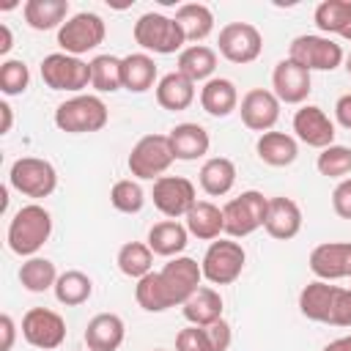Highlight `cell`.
<instances>
[{
	"mask_svg": "<svg viewBox=\"0 0 351 351\" xmlns=\"http://www.w3.org/2000/svg\"><path fill=\"white\" fill-rule=\"evenodd\" d=\"M206 332H208V340H211V348H214V351H228V348H230L233 329H230V324H228L225 318H219V321H214L211 326H206Z\"/></svg>",
	"mask_w": 351,
	"mask_h": 351,
	"instance_id": "46",
	"label": "cell"
},
{
	"mask_svg": "<svg viewBox=\"0 0 351 351\" xmlns=\"http://www.w3.org/2000/svg\"><path fill=\"white\" fill-rule=\"evenodd\" d=\"M22 16L33 30H60L69 19V0H27L22 5Z\"/></svg>",
	"mask_w": 351,
	"mask_h": 351,
	"instance_id": "32",
	"label": "cell"
},
{
	"mask_svg": "<svg viewBox=\"0 0 351 351\" xmlns=\"http://www.w3.org/2000/svg\"><path fill=\"white\" fill-rule=\"evenodd\" d=\"M307 266L315 274V280L332 282L351 277V241H324L313 247Z\"/></svg>",
	"mask_w": 351,
	"mask_h": 351,
	"instance_id": "18",
	"label": "cell"
},
{
	"mask_svg": "<svg viewBox=\"0 0 351 351\" xmlns=\"http://www.w3.org/2000/svg\"><path fill=\"white\" fill-rule=\"evenodd\" d=\"M110 203L121 214H137L145 206V192L137 178H121L110 189Z\"/></svg>",
	"mask_w": 351,
	"mask_h": 351,
	"instance_id": "40",
	"label": "cell"
},
{
	"mask_svg": "<svg viewBox=\"0 0 351 351\" xmlns=\"http://www.w3.org/2000/svg\"><path fill=\"white\" fill-rule=\"evenodd\" d=\"M239 115L241 123L252 132H271L274 123L280 121V99L266 90V88H252L241 96L239 101Z\"/></svg>",
	"mask_w": 351,
	"mask_h": 351,
	"instance_id": "16",
	"label": "cell"
},
{
	"mask_svg": "<svg viewBox=\"0 0 351 351\" xmlns=\"http://www.w3.org/2000/svg\"><path fill=\"white\" fill-rule=\"evenodd\" d=\"M8 186H14L25 197H49L58 186V170L49 159L19 156L8 170Z\"/></svg>",
	"mask_w": 351,
	"mask_h": 351,
	"instance_id": "9",
	"label": "cell"
},
{
	"mask_svg": "<svg viewBox=\"0 0 351 351\" xmlns=\"http://www.w3.org/2000/svg\"><path fill=\"white\" fill-rule=\"evenodd\" d=\"M315 167H318V173L321 176H326V178H346L348 173H351V148L348 145H329V148H324L321 154H318V159H315Z\"/></svg>",
	"mask_w": 351,
	"mask_h": 351,
	"instance_id": "41",
	"label": "cell"
},
{
	"mask_svg": "<svg viewBox=\"0 0 351 351\" xmlns=\"http://www.w3.org/2000/svg\"><path fill=\"white\" fill-rule=\"evenodd\" d=\"M126 337V324L118 313H96L85 326V346L88 351H118Z\"/></svg>",
	"mask_w": 351,
	"mask_h": 351,
	"instance_id": "20",
	"label": "cell"
},
{
	"mask_svg": "<svg viewBox=\"0 0 351 351\" xmlns=\"http://www.w3.org/2000/svg\"><path fill=\"white\" fill-rule=\"evenodd\" d=\"M293 132H296V140H302L304 145L310 148H329L335 145V121L315 104H302L296 112H293Z\"/></svg>",
	"mask_w": 351,
	"mask_h": 351,
	"instance_id": "17",
	"label": "cell"
},
{
	"mask_svg": "<svg viewBox=\"0 0 351 351\" xmlns=\"http://www.w3.org/2000/svg\"><path fill=\"white\" fill-rule=\"evenodd\" d=\"M351 19V0H324L315 5L313 22L321 30V36H340Z\"/></svg>",
	"mask_w": 351,
	"mask_h": 351,
	"instance_id": "38",
	"label": "cell"
},
{
	"mask_svg": "<svg viewBox=\"0 0 351 351\" xmlns=\"http://www.w3.org/2000/svg\"><path fill=\"white\" fill-rule=\"evenodd\" d=\"M11 47H14V36H11V27L3 22L0 25V55H8Z\"/></svg>",
	"mask_w": 351,
	"mask_h": 351,
	"instance_id": "50",
	"label": "cell"
},
{
	"mask_svg": "<svg viewBox=\"0 0 351 351\" xmlns=\"http://www.w3.org/2000/svg\"><path fill=\"white\" fill-rule=\"evenodd\" d=\"M217 47H219V55L225 60H230L236 66H247V63H252V60L261 58V52H263V36L250 22H228L219 30Z\"/></svg>",
	"mask_w": 351,
	"mask_h": 351,
	"instance_id": "11",
	"label": "cell"
},
{
	"mask_svg": "<svg viewBox=\"0 0 351 351\" xmlns=\"http://www.w3.org/2000/svg\"><path fill=\"white\" fill-rule=\"evenodd\" d=\"M30 88V69L25 60L8 58L0 63V90L3 96H22Z\"/></svg>",
	"mask_w": 351,
	"mask_h": 351,
	"instance_id": "42",
	"label": "cell"
},
{
	"mask_svg": "<svg viewBox=\"0 0 351 351\" xmlns=\"http://www.w3.org/2000/svg\"><path fill=\"white\" fill-rule=\"evenodd\" d=\"M340 285H332L326 280H313L307 282L302 291H299V313L310 321H318V324H326L329 321V313H332V302H335V293H337Z\"/></svg>",
	"mask_w": 351,
	"mask_h": 351,
	"instance_id": "28",
	"label": "cell"
},
{
	"mask_svg": "<svg viewBox=\"0 0 351 351\" xmlns=\"http://www.w3.org/2000/svg\"><path fill=\"white\" fill-rule=\"evenodd\" d=\"M159 274H162V282H165V288H167V293H170V299H173V307H176V304L181 307V304L200 288V282H203V269H200V263H197L195 258H189V255L170 258V261L159 269Z\"/></svg>",
	"mask_w": 351,
	"mask_h": 351,
	"instance_id": "15",
	"label": "cell"
},
{
	"mask_svg": "<svg viewBox=\"0 0 351 351\" xmlns=\"http://www.w3.org/2000/svg\"><path fill=\"white\" fill-rule=\"evenodd\" d=\"M58 269L49 258H41V255H33V258H25L22 266H19V282L25 291L30 293H44L49 288H55L58 282Z\"/></svg>",
	"mask_w": 351,
	"mask_h": 351,
	"instance_id": "34",
	"label": "cell"
},
{
	"mask_svg": "<svg viewBox=\"0 0 351 351\" xmlns=\"http://www.w3.org/2000/svg\"><path fill=\"white\" fill-rule=\"evenodd\" d=\"M176 351H214L206 326H195V324L184 326L176 335Z\"/></svg>",
	"mask_w": 351,
	"mask_h": 351,
	"instance_id": "43",
	"label": "cell"
},
{
	"mask_svg": "<svg viewBox=\"0 0 351 351\" xmlns=\"http://www.w3.org/2000/svg\"><path fill=\"white\" fill-rule=\"evenodd\" d=\"M115 263H118L123 277L140 280V277L154 271V252L145 241H126V244H121V250L115 255Z\"/></svg>",
	"mask_w": 351,
	"mask_h": 351,
	"instance_id": "35",
	"label": "cell"
},
{
	"mask_svg": "<svg viewBox=\"0 0 351 351\" xmlns=\"http://www.w3.org/2000/svg\"><path fill=\"white\" fill-rule=\"evenodd\" d=\"M340 38H343V41H351V19H348V25H346V30L340 33Z\"/></svg>",
	"mask_w": 351,
	"mask_h": 351,
	"instance_id": "52",
	"label": "cell"
},
{
	"mask_svg": "<svg viewBox=\"0 0 351 351\" xmlns=\"http://www.w3.org/2000/svg\"><path fill=\"white\" fill-rule=\"evenodd\" d=\"M134 299H137V304L145 313H165L167 307H173V299H170V293H167L159 271H151V274H145V277L137 280Z\"/></svg>",
	"mask_w": 351,
	"mask_h": 351,
	"instance_id": "37",
	"label": "cell"
},
{
	"mask_svg": "<svg viewBox=\"0 0 351 351\" xmlns=\"http://www.w3.org/2000/svg\"><path fill=\"white\" fill-rule=\"evenodd\" d=\"M52 236V214L41 203L22 206L11 219L5 230L8 250L19 258H33Z\"/></svg>",
	"mask_w": 351,
	"mask_h": 351,
	"instance_id": "1",
	"label": "cell"
},
{
	"mask_svg": "<svg viewBox=\"0 0 351 351\" xmlns=\"http://www.w3.org/2000/svg\"><path fill=\"white\" fill-rule=\"evenodd\" d=\"M55 299L60 302V304H66V307H80V304H85L88 299H90V293H93V280L85 274V271H80V269H69V271H63L60 277H58V282H55Z\"/></svg>",
	"mask_w": 351,
	"mask_h": 351,
	"instance_id": "36",
	"label": "cell"
},
{
	"mask_svg": "<svg viewBox=\"0 0 351 351\" xmlns=\"http://www.w3.org/2000/svg\"><path fill=\"white\" fill-rule=\"evenodd\" d=\"M41 80L52 90H69L77 96L90 85V60L66 52H52L41 60Z\"/></svg>",
	"mask_w": 351,
	"mask_h": 351,
	"instance_id": "10",
	"label": "cell"
},
{
	"mask_svg": "<svg viewBox=\"0 0 351 351\" xmlns=\"http://www.w3.org/2000/svg\"><path fill=\"white\" fill-rule=\"evenodd\" d=\"M0 332H3V343H0V351H11L14 348V337H16V324L8 313L0 315Z\"/></svg>",
	"mask_w": 351,
	"mask_h": 351,
	"instance_id": "47",
	"label": "cell"
},
{
	"mask_svg": "<svg viewBox=\"0 0 351 351\" xmlns=\"http://www.w3.org/2000/svg\"><path fill=\"white\" fill-rule=\"evenodd\" d=\"M263 230L277 241H288V239L299 236V230H302V208H299V203L285 197V195L269 197Z\"/></svg>",
	"mask_w": 351,
	"mask_h": 351,
	"instance_id": "19",
	"label": "cell"
},
{
	"mask_svg": "<svg viewBox=\"0 0 351 351\" xmlns=\"http://www.w3.org/2000/svg\"><path fill=\"white\" fill-rule=\"evenodd\" d=\"M107 121H110V110L101 101V96L93 93H77L55 107V126L66 134L101 132Z\"/></svg>",
	"mask_w": 351,
	"mask_h": 351,
	"instance_id": "2",
	"label": "cell"
},
{
	"mask_svg": "<svg viewBox=\"0 0 351 351\" xmlns=\"http://www.w3.org/2000/svg\"><path fill=\"white\" fill-rule=\"evenodd\" d=\"M173 162L176 156H173L167 134H143L132 145L126 167L137 181H156L170 170Z\"/></svg>",
	"mask_w": 351,
	"mask_h": 351,
	"instance_id": "4",
	"label": "cell"
},
{
	"mask_svg": "<svg viewBox=\"0 0 351 351\" xmlns=\"http://www.w3.org/2000/svg\"><path fill=\"white\" fill-rule=\"evenodd\" d=\"M313 90V77L304 66H299L291 58L277 60L271 71V93L280 99V104H304Z\"/></svg>",
	"mask_w": 351,
	"mask_h": 351,
	"instance_id": "14",
	"label": "cell"
},
{
	"mask_svg": "<svg viewBox=\"0 0 351 351\" xmlns=\"http://www.w3.org/2000/svg\"><path fill=\"white\" fill-rule=\"evenodd\" d=\"M346 71H348V74H351V52H348V55H346Z\"/></svg>",
	"mask_w": 351,
	"mask_h": 351,
	"instance_id": "54",
	"label": "cell"
},
{
	"mask_svg": "<svg viewBox=\"0 0 351 351\" xmlns=\"http://www.w3.org/2000/svg\"><path fill=\"white\" fill-rule=\"evenodd\" d=\"M151 351H165V348H151Z\"/></svg>",
	"mask_w": 351,
	"mask_h": 351,
	"instance_id": "55",
	"label": "cell"
},
{
	"mask_svg": "<svg viewBox=\"0 0 351 351\" xmlns=\"http://www.w3.org/2000/svg\"><path fill=\"white\" fill-rule=\"evenodd\" d=\"M332 208L340 219H351V178H343L332 192Z\"/></svg>",
	"mask_w": 351,
	"mask_h": 351,
	"instance_id": "45",
	"label": "cell"
},
{
	"mask_svg": "<svg viewBox=\"0 0 351 351\" xmlns=\"http://www.w3.org/2000/svg\"><path fill=\"white\" fill-rule=\"evenodd\" d=\"M173 19L181 25V30L186 36V44H200L214 30V14L203 3H184V5H178Z\"/></svg>",
	"mask_w": 351,
	"mask_h": 351,
	"instance_id": "33",
	"label": "cell"
},
{
	"mask_svg": "<svg viewBox=\"0 0 351 351\" xmlns=\"http://www.w3.org/2000/svg\"><path fill=\"white\" fill-rule=\"evenodd\" d=\"M288 58L296 60L299 66H304L310 74L313 71H335L346 55H343V47L329 38V36H321V33H304V36H296L291 44H288Z\"/></svg>",
	"mask_w": 351,
	"mask_h": 351,
	"instance_id": "8",
	"label": "cell"
},
{
	"mask_svg": "<svg viewBox=\"0 0 351 351\" xmlns=\"http://www.w3.org/2000/svg\"><path fill=\"white\" fill-rule=\"evenodd\" d=\"M154 93H156V104H159L162 110H170V112L186 110V107L195 101V96H197L195 82H192L189 77H184L181 71H167V74H162L159 82H156V88H154Z\"/></svg>",
	"mask_w": 351,
	"mask_h": 351,
	"instance_id": "22",
	"label": "cell"
},
{
	"mask_svg": "<svg viewBox=\"0 0 351 351\" xmlns=\"http://www.w3.org/2000/svg\"><path fill=\"white\" fill-rule=\"evenodd\" d=\"M326 324H332V326H351V288H337Z\"/></svg>",
	"mask_w": 351,
	"mask_h": 351,
	"instance_id": "44",
	"label": "cell"
},
{
	"mask_svg": "<svg viewBox=\"0 0 351 351\" xmlns=\"http://www.w3.org/2000/svg\"><path fill=\"white\" fill-rule=\"evenodd\" d=\"M151 197H154V206L159 214H165L167 219H178V217H186L189 208L197 203V192H195V184L184 176H162L154 181V189H151Z\"/></svg>",
	"mask_w": 351,
	"mask_h": 351,
	"instance_id": "13",
	"label": "cell"
},
{
	"mask_svg": "<svg viewBox=\"0 0 351 351\" xmlns=\"http://www.w3.org/2000/svg\"><path fill=\"white\" fill-rule=\"evenodd\" d=\"M214 69H217V52L211 47H206V44H186L178 52L176 71L189 77L195 85L197 82H208L214 77Z\"/></svg>",
	"mask_w": 351,
	"mask_h": 351,
	"instance_id": "30",
	"label": "cell"
},
{
	"mask_svg": "<svg viewBox=\"0 0 351 351\" xmlns=\"http://www.w3.org/2000/svg\"><path fill=\"white\" fill-rule=\"evenodd\" d=\"M132 36H134V44L143 47V52H154V55H176L186 44L181 25L173 16H165L159 11L143 14L134 22Z\"/></svg>",
	"mask_w": 351,
	"mask_h": 351,
	"instance_id": "3",
	"label": "cell"
},
{
	"mask_svg": "<svg viewBox=\"0 0 351 351\" xmlns=\"http://www.w3.org/2000/svg\"><path fill=\"white\" fill-rule=\"evenodd\" d=\"M244 263H247V252L236 239H217L203 252L200 261L203 280H208L211 285H230L241 277Z\"/></svg>",
	"mask_w": 351,
	"mask_h": 351,
	"instance_id": "7",
	"label": "cell"
},
{
	"mask_svg": "<svg viewBox=\"0 0 351 351\" xmlns=\"http://www.w3.org/2000/svg\"><path fill=\"white\" fill-rule=\"evenodd\" d=\"M167 140H170L173 156L181 159V162L203 159V156L208 154V145H211L208 132H206L200 123H192V121L176 123V126L167 132Z\"/></svg>",
	"mask_w": 351,
	"mask_h": 351,
	"instance_id": "21",
	"label": "cell"
},
{
	"mask_svg": "<svg viewBox=\"0 0 351 351\" xmlns=\"http://www.w3.org/2000/svg\"><path fill=\"white\" fill-rule=\"evenodd\" d=\"M90 88L99 93H115L123 88L121 80V58L115 55H96L90 60Z\"/></svg>",
	"mask_w": 351,
	"mask_h": 351,
	"instance_id": "39",
	"label": "cell"
},
{
	"mask_svg": "<svg viewBox=\"0 0 351 351\" xmlns=\"http://www.w3.org/2000/svg\"><path fill=\"white\" fill-rule=\"evenodd\" d=\"M321 351H346V348H343V343H340V340H332V343H326Z\"/></svg>",
	"mask_w": 351,
	"mask_h": 351,
	"instance_id": "51",
	"label": "cell"
},
{
	"mask_svg": "<svg viewBox=\"0 0 351 351\" xmlns=\"http://www.w3.org/2000/svg\"><path fill=\"white\" fill-rule=\"evenodd\" d=\"M200 107L211 118H228L233 110H239V90L233 80L228 77H211L200 88Z\"/></svg>",
	"mask_w": 351,
	"mask_h": 351,
	"instance_id": "26",
	"label": "cell"
},
{
	"mask_svg": "<svg viewBox=\"0 0 351 351\" xmlns=\"http://www.w3.org/2000/svg\"><path fill=\"white\" fill-rule=\"evenodd\" d=\"M184 225L189 230V236L200 239V241H217L225 233V217L222 208L214 206L211 200H197L189 214L184 217Z\"/></svg>",
	"mask_w": 351,
	"mask_h": 351,
	"instance_id": "24",
	"label": "cell"
},
{
	"mask_svg": "<svg viewBox=\"0 0 351 351\" xmlns=\"http://www.w3.org/2000/svg\"><path fill=\"white\" fill-rule=\"evenodd\" d=\"M340 343H343V348H346V351H351V335H346V337H340Z\"/></svg>",
	"mask_w": 351,
	"mask_h": 351,
	"instance_id": "53",
	"label": "cell"
},
{
	"mask_svg": "<svg viewBox=\"0 0 351 351\" xmlns=\"http://www.w3.org/2000/svg\"><path fill=\"white\" fill-rule=\"evenodd\" d=\"M255 154L269 167H288L299 156V143L293 134L285 132H263L255 143Z\"/></svg>",
	"mask_w": 351,
	"mask_h": 351,
	"instance_id": "27",
	"label": "cell"
},
{
	"mask_svg": "<svg viewBox=\"0 0 351 351\" xmlns=\"http://www.w3.org/2000/svg\"><path fill=\"white\" fill-rule=\"evenodd\" d=\"M266 208H269V197L263 192H258V189H247V192L230 197L222 206L228 239H244V236L255 233L258 228H263Z\"/></svg>",
	"mask_w": 351,
	"mask_h": 351,
	"instance_id": "5",
	"label": "cell"
},
{
	"mask_svg": "<svg viewBox=\"0 0 351 351\" xmlns=\"http://www.w3.org/2000/svg\"><path fill=\"white\" fill-rule=\"evenodd\" d=\"M121 80H123V90L129 93H145L156 88L159 71H156L154 58L148 52H132L121 58Z\"/></svg>",
	"mask_w": 351,
	"mask_h": 351,
	"instance_id": "23",
	"label": "cell"
},
{
	"mask_svg": "<svg viewBox=\"0 0 351 351\" xmlns=\"http://www.w3.org/2000/svg\"><path fill=\"white\" fill-rule=\"evenodd\" d=\"M0 115H3V123H0V134H8L11 126H14V110L8 101H0Z\"/></svg>",
	"mask_w": 351,
	"mask_h": 351,
	"instance_id": "49",
	"label": "cell"
},
{
	"mask_svg": "<svg viewBox=\"0 0 351 351\" xmlns=\"http://www.w3.org/2000/svg\"><path fill=\"white\" fill-rule=\"evenodd\" d=\"M145 244L151 247L154 255L178 258V255L186 250V244H189V230H186V225H181L178 219H162V222L151 225Z\"/></svg>",
	"mask_w": 351,
	"mask_h": 351,
	"instance_id": "25",
	"label": "cell"
},
{
	"mask_svg": "<svg viewBox=\"0 0 351 351\" xmlns=\"http://www.w3.org/2000/svg\"><path fill=\"white\" fill-rule=\"evenodd\" d=\"M335 118L343 129L351 132V93H343L337 101H335Z\"/></svg>",
	"mask_w": 351,
	"mask_h": 351,
	"instance_id": "48",
	"label": "cell"
},
{
	"mask_svg": "<svg viewBox=\"0 0 351 351\" xmlns=\"http://www.w3.org/2000/svg\"><path fill=\"white\" fill-rule=\"evenodd\" d=\"M197 181H200V189L211 197H222L233 189L236 184V165L233 159L228 156H211L200 165V173H197Z\"/></svg>",
	"mask_w": 351,
	"mask_h": 351,
	"instance_id": "31",
	"label": "cell"
},
{
	"mask_svg": "<svg viewBox=\"0 0 351 351\" xmlns=\"http://www.w3.org/2000/svg\"><path fill=\"white\" fill-rule=\"evenodd\" d=\"M181 313L189 324L195 326H211L214 321L222 318V296L217 288L211 285H200L184 304H181Z\"/></svg>",
	"mask_w": 351,
	"mask_h": 351,
	"instance_id": "29",
	"label": "cell"
},
{
	"mask_svg": "<svg viewBox=\"0 0 351 351\" xmlns=\"http://www.w3.org/2000/svg\"><path fill=\"white\" fill-rule=\"evenodd\" d=\"M22 337L41 351H55L66 340V321L49 307H30L22 315Z\"/></svg>",
	"mask_w": 351,
	"mask_h": 351,
	"instance_id": "12",
	"label": "cell"
},
{
	"mask_svg": "<svg viewBox=\"0 0 351 351\" xmlns=\"http://www.w3.org/2000/svg\"><path fill=\"white\" fill-rule=\"evenodd\" d=\"M107 36V25L99 14L93 11H80V14H71L60 30H58V47L60 52L66 55H74V58H82L85 52H93Z\"/></svg>",
	"mask_w": 351,
	"mask_h": 351,
	"instance_id": "6",
	"label": "cell"
}]
</instances>
